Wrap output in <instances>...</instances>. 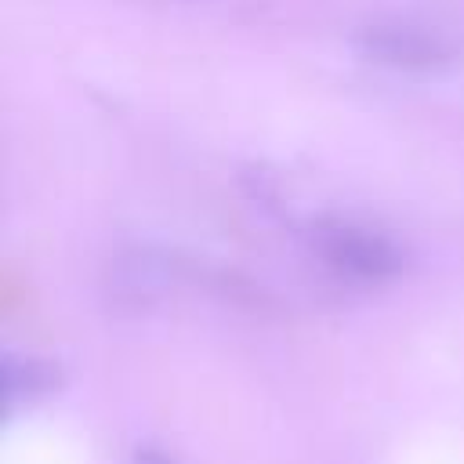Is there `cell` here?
Here are the masks:
<instances>
[{"mask_svg": "<svg viewBox=\"0 0 464 464\" xmlns=\"http://www.w3.org/2000/svg\"><path fill=\"white\" fill-rule=\"evenodd\" d=\"M130 464H178V460H174L170 453H163L160 446H138Z\"/></svg>", "mask_w": 464, "mask_h": 464, "instance_id": "4", "label": "cell"}, {"mask_svg": "<svg viewBox=\"0 0 464 464\" xmlns=\"http://www.w3.org/2000/svg\"><path fill=\"white\" fill-rule=\"evenodd\" d=\"M312 243H315V254L334 272L355 283H388L402 272V250L388 236L341 218L315 221Z\"/></svg>", "mask_w": 464, "mask_h": 464, "instance_id": "1", "label": "cell"}, {"mask_svg": "<svg viewBox=\"0 0 464 464\" xmlns=\"http://www.w3.org/2000/svg\"><path fill=\"white\" fill-rule=\"evenodd\" d=\"M14 384H11V359H0V420L7 417L11 402H14Z\"/></svg>", "mask_w": 464, "mask_h": 464, "instance_id": "3", "label": "cell"}, {"mask_svg": "<svg viewBox=\"0 0 464 464\" xmlns=\"http://www.w3.org/2000/svg\"><path fill=\"white\" fill-rule=\"evenodd\" d=\"M355 47L370 58V62H381V65H395V69H439L450 62V47L428 33V29H417V25H402V22H377V25H366L359 36H355Z\"/></svg>", "mask_w": 464, "mask_h": 464, "instance_id": "2", "label": "cell"}]
</instances>
